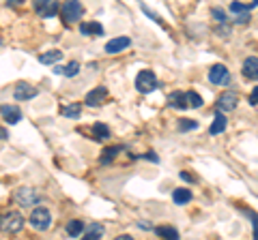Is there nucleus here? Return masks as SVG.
<instances>
[{
  "label": "nucleus",
  "instance_id": "f257e3e1",
  "mask_svg": "<svg viewBox=\"0 0 258 240\" xmlns=\"http://www.w3.org/2000/svg\"><path fill=\"white\" fill-rule=\"evenodd\" d=\"M31 225L34 227V230H39V232L48 230V227L52 225V214H50V210L45 208V206L32 208V213H31Z\"/></svg>",
  "mask_w": 258,
  "mask_h": 240
},
{
  "label": "nucleus",
  "instance_id": "f03ea898",
  "mask_svg": "<svg viewBox=\"0 0 258 240\" xmlns=\"http://www.w3.org/2000/svg\"><path fill=\"white\" fill-rule=\"evenodd\" d=\"M41 200L39 191L37 189H31V187H22V189L15 191V202L24 208H31V206H37Z\"/></svg>",
  "mask_w": 258,
  "mask_h": 240
},
{
  "label": "nucleus",
  "instance_id": "7ed1b4c3",
  "mask_svg": "<svg viewBox=\"0 0 258 240\" xmlns=\"http://www.w3.org/2000/svg\"><path fill=\"white\" fill-rule=\"evenodd\" d=\"M136 88L138 92H142V95H149V92H153L157 88V78L153 71H149V69H144V71L138 73L136 78Z\"/></svg>",
  "mask_w": 258,
  "mask_h": 240
},
{
  "label": "nucleus",
  "instance_id": "20e7f679",
  "mask_svg": "<svg viewBox=\"0 0 258 240\" xmlns=\"http://www.w3.org/2000/svg\"><path fill=\"white\" fill-rule=\"evenodd\" d=\"M82 4L80 2H75V0H69V2H64L63 7H61V15H63V20L67 22V24H71V22H78L80 17H82Z\"/></svg>",
  "mask_w": 258,
  "mask_h": 240
},
{
  "label": "nucleus",
  "instance_id": "39448f33",
  "mask_svg": "<svg viewBox=\"0 0 258 240\" xmlns=\"http://www.w3.org/2000/svg\"><path fill=\"white\" fill-rule=\"evenodd\" d=\"M0 227H2V232H7V234H17L22 227H24V219H22L20 213H9L2 221H0Z\"/></svg>",
  "mask_w": 258,
  "mask_h": 240
},
{
  "label": "nucleus",
  "instance_id": "423d86ee",
  "mask_svg": "<svg viewBox=\"0 0 258 240\" xmlns=\"http://www.w3.org/2000/svg\"><path fill=\"white\" fill-rule=\"evenodd\" d=\"M237 103H239V97H237V92H232V90H226V92H222L220 99H218V112H230V109L237 107Z\"/></svg>",
  "mask_w": 258,
  "mask_h": 240
},
{
  "label": "nucleus",
  "instance_id": "0eeeda50",
  "mask_svg": "<svg viewBox=\"0 0 258 240\" xmlns=\"http://www.w3.org/2000/svg\"><path fill=\"white\" fill-rule=\"evenodd\" d=\"M209 81L215 86H222V84H228L230 81V73H228V69L224 64H213L209 71Z\"/></svg>",
  "mask_w": 258,
  "mask_h": 240
},
{
  "label": "nucleus",
  "instance_id": "6e6552de",
  "mask_svg": "<svg viewBox=\"0 0 258 240\" xmlns=\"http://www.w3.org/2000/svg\"><path fill=\"white\" fill-rule=\"evenodd\" d=\"M34 11L41 17H54L61 11V7H58V2H54V0H37L34 2Z\"/></svg>",
  "mask_w": 258,
  "mask_h": 240
},
{
  "label": "nucleus",
  "instance_id": "1a4fd4ad",
  "mask_svg": "<svg viewBox=\"0 0 258 240\" xmlns=\"http://www.w3.org/2000/svg\"><path fill=\"white\" fill-rule=\"evenodd\" d=\"M0 116L4 118V122H9V125H17V122L22 120V112L17 105H0Z\"/></svg>",
  "mask_w": 258,
  "mask_h": 240
},
{
  "label": "nucleus",
  "instance_id": "9d476101",
  "mask_svg": "<svg viewBox=\"0 0 258 240\" xmlns=\"http://www.w3.org/2000/svg\"><path fill=\"white\" fill-rule=\"evenodd\" d=\"M105 97H108V90H105V86H97L95 90H91L89 95H86L84 103L91 105V107H99V105L105 101Z\"/></svg>",
  "mask_w": 258,
  "mask_h": 240
},
{
  "label": "nucleus",
  "instance_id": "9b49d317",
  "mask_svg": "<svg viewBox=\"0 0 258 240\" xmlns=\"http://www.w3.org/2000/svg\"><path fill=\"white\" fill-rule=\"evenodd\" d=\"M129 45H131V39L129 37H114L112 41L105 43V52H108V54H119V52L127 50Z\"/></svg>",
  "mask_w": 258,
  "mask_h": 240
},
{
  "label": "nucleus",
  "instance_id": "f8f14e48",
  "mask_svg": "<svg viewBox=\"0 0 258 240\" xmlns=\"http://www.w3.org/2000/svg\"><path fill=\"white\" fill-rule=\"evenodd\" d=\"M37 92H39V90L34 88V86L24 84V81H22V84H17V86H15L13 95H15L17 101H28V99H34V97H37Z\"/></svg>",
  "mask_w": 258,
  "mask_h": 240
},
{
  "label": "nucleus",
  "instance_id": "ddd939ff",
  "mask_svg": "<svg viewBox=\"0 0 258 240\" xmlns=\"http://www.w3.org/2000/svg\"><path fill=\"white\" fill-rule=\"evenodd\" d=\"M243 75L248 80H258V58L250 56L243 60Z\"/></svg>",
  "mask_w": 258,
  "mask_h": 240
},
{
  "label": "nucleus",
  "instance_id": "4468645a",
  "mask_svg": "<svg viewBox=\"0 0 258 240\" xmlns=\"http://www.w3.org/2000/svg\"><path fill=\"white\" fill-rule=\"evenodd\" d=\"M226 116L222 114V112H215L213 116V122H211V127H209V133L211 135H220V133H224L226 131Z\"/></svg>",
  "mask_w": 258,
  "mask_h": 240
},
{
  "label": "nucleus",
  "instance_id": "2eb2a0df",
  "mask_svg": "<svg viewBox=\"0 0 258 240\" xmlns=\"http://www.w3.org/2000/svg\"><path fill=\"white\" fill-rule=\"evenodd\" d=\"M168 105L174 109H187L190 105H187V95L185 92H172V95L168 97Z\"/></svg>",
  "mask_w": 258,
  "mask_h": 240
},
{
  "label": "nucleus",
  "instance_id": "dca6fc26",
  "mask_svg": "<svg viewBox=\"0 0 258 240\" xmlns=\"http://www.w3.org/2000/svg\"><path fill=\"white\" fill-rule=\"evenodd\" d=\"M155 232L163 240H179V230L172 225H160V227H155Z\"/></svg>",
  "mask_w": 258,
  "mask_h": 240
},
{
  "label": "nucleus",
  "instance_id": "f3484780",
  "mask_svg": "<svg viewBox=\"0 0 258 240\" xmlns=\"http://www.w3.org/2000/svg\"><path fill=\"white\" fill-rule=\"evenodd\" d=\"M80 32L84 34V37H89V34H103V26L97 24V22H82Z\"/></svg>",
  "mask_w": 258,
  "mask_h": 240
},
{
  "label": "nucleus",
  "instance_id": "a211bd4d",
  "mask_svg": "<svg viewBox=\"0 0 258 240\" xmlns=\"http://www.w3.org/2000/svg\"><path fill=\"white\" fill-rule=\"evenodd\" d=\"M54 71L58 75H64V78H73V75H78V71H80V62L78 60H71L69 64H64V67H56Z\"/></svg>",
  "mask_w": 258,
  "mask_h": 240
},
{
  "label": "nucleus",
  "instance_id": "6ab92c4d",
  "mask_svg": "<svg viewBox=\"0 0 258 240\" xmlns=\"http://www.w3.org/2000/svg\"><path fill=\"white\" fill-rule=\"evenodd\" d=\"M61 114L64 116V118H80L82 114V105L80 103H67L61 107Z\"/></svg>",
  "mask_w": 258,
  "mask_h": 240
},
{
  "label": "nucleus",
  "instance_id": "aec40b11",
  "mask_svg": "<svg viewBox=\"0 0 258 240\" xmlns=\"http://www.w3.org/2000/svg\"><path fill=\"white\" fill-rule=\"evenodd\" d=\"M93 135H95L97 142L110 139V127L105 125V122H95V127H93Z\"/></svg>",
  "mask_w": 258,
  "mask_h": 240
},
{
  "label": "nucleus",
  "instance_id": "412c9836",
  "mask_svg": "<svg viewBox=\"0 0 258 240\" xmlns=\"http://www.w3.org/2000/svg\"><path fill=\"white\" fill-rule=\"evenodd\" d=\"M172 200L174 204H187V202H192V191L190 189H183V187H179V189H174L172 191Z\"/></svg>",
  "mask_w": 258,
  "mask_h": 240
},
{
  "label": "nucleus",
  "instance_id": "4be33fe9",
  "mask_svg": "<svg viewBox=\"0 0 258 240\" xmlns=\"http://www.w3.org/2000/svg\"><path fill=\"white\" fill-rule=\"evenodd\" d=\"M84 230H86V225L82 223L80 219H73V221H69V223H67V234H69L71 238L82 236V234H84Z\"/></svg>",
  "mask_w": 258,
  "mask_h": 240
},
{
  "label": "nucleus",
  "instance_id": "5701e85b",
  "mask_svg": "<svg viewBox=\"0 0 258 240\" xmlns=\"http://www.w3.org/2000/svg\"><path fill=\"white\" fill-rule=\"evenodd\" d=\"M63 58V54L58 50H50V52H45V54H41L39 56V62L41 64H54V62H58Z\"/></svg>",
  "mask_w": 258,
  "mask_h": 240
},
{
  "label": "nucleus",
  "instance_id": "b1692460",
  "mask_svg": "<svg viewBox=\"0 0 258 240\" xmlns=\"http://www.w3.org/2000/svg\"><path fill=\"white\" fill-rule=\"evenodd\" d=\"M103 236V225H99V223H93L89 227V232L82 236V240H99Z\"/></svg>",
  "mask_w": 258,
  "mask_h": 240
},
{
  "label": "nucleus",
  "instance_id": "393cba45",
  "mask_svg": "<svg viewBox=\"0 0 258 240\" xmlns=\"http://www.w3.org/2000/svg\"><path fill=\"white\" fill-rule=\"evenodd\" d=\"M121 150H123V146H114V148H105V150H103V155H101V163H103V165H105V163H110L116 155H119Z\"/></svg>",
  "mask_w": 258,
  "mask_h": 240
},
{
  "label": "nucleus",
  "instance_id": "a878e982",
  "mask_svg": "<svg viewBox=\"0 0 258 240\" xmlns=\"http://www.w3.org/2000/svg\"><path fill=\"white\" fill-rule=\"evenodd\" d=\"M187 95V105H190V107H202V97L198 95V92H194V90H190V92H185Z\"/></svg>",
  "mask_w": 258,
  "mask_h": 240
},
{
  "label": "nucleus",
  "instance_id": "bb28decb",
  "mask_svg": "<svg viewBox=\"0 0 258 240\" xmlns=\"http://www.w3.org/2000/svg\"><path fill=\"white\" fill-rule=\"evenodd\" d=\"M194 129H198V122H196V120H190V118L179 120V131H181V133H185V131H194Z\"/></svg>",
  "mask_w": 258,
  "mask_h": 240
},
{
  "label": "nucleus",
  "instance_id": "cd10ccee",
  "mask_svg": "<svg viewBox=\"0 0 258 240\" xmlns=\"http://www.w3.org/2000/svg\"><path fill=\"white\" fill-rule=\"evenodd\" d=\"M211 15H213V17H215V20L220 22L222 26H224L226 22H228V17H226V13H224V11H222V9H218V7H215L213 11H211Z\"/></svg>",
  "mask_w": 258,
  "mask_h": 240
},
{
  "label": "nucleus",
  "instance_id": "c85d7f7f",
  "mask_svg": "<svg viewBox=\"0 0 258 240\" xmlns=\"http://www.w3.org/2000/svg\"><path fill=\"white\" fill-rule=\"evenodd\" d=\"M243 213L248 214L252 221H254V240H258V214H256V213H252V210H248V208H243Z\"/></svg>",
  "mask_w": 258,
  "mask_h": 240
},
{
  "label": "nucleus",
  "instance_id": "c756f323",
  "mask_svg": "<svg viewBox=\"0 0 258 240\" xmlns=\"http://www.w3.org/2000/svg\"><path fill=\"white\" fill-rule=\"evenodd\" d=\"M250 105H258V86L252 90V95H250Z\"/></svg>",
  "mask_w": 258,
  "mask_h": 240
},
{
  "label": "nucleus",
  "instance_id": "7c9ffc66",
  "mask_svg": "<svg viewBox=\"0 0 258 240\" xmlns=\"http://www.w3.org/2000/svg\"><path fill=\"white\" fill-rule=\"evenodd\" d=\"M144 159H149V161H153V163H160V157H157L153 150H151V152H146V155H144Z\"/></svg>",
  "mask_w": 258,
  "mask_h": 240
},
{
  "label": "nucleus",
  "instance_id": "2f4dec72",
  "mask_svg": "<svg viewBox=\"0 0 258 240\" xmlns=\"http://www.w3.org/2000/svg\"><path fill=\"white\" fill-rule=\"evenodd\" d=\"M138 227L140 230H151V223H146V221H138Z\"/></svg>",
  "mask_w": 258,
  "mask_h": 240
},
{
  "label": "nucleus",
  "instance_id": "473e14b6",
  "mask_svg": "<svg viewBox=\"0 0 258 240\" xmlns=\"http://www.w3.org/2000/svg\"><path fill=\"white\" fill-rule=\"evenodd\" d=\"M181 178L187 180V183H194V178L190 176V172H181Z\"/></svg>",
  "mask_w": 258,
  "mask_h": 240
},
{
  "label": "nucleus",
  "instance_id": "72a5a7b5",
  "mask_svg": "<svg viewBox=\"0 0 258 240\" xmlns=\"http://www.w3.org/2000/svg\"><path fill=\"white\" fill-rule=\"evenodd\" d=\"M114 240H133V236H129V234H121V236H116Z\"/></svg>",
  "mask_w": 258,
  "mask_h": 240
},
{
  "label": "nucleus",
  "instance_id": "f704fd0d",
  "mask_svg": "<svg viewBox=\"0 0 258 240\" xmlns=\"http://www.w3.org/2000/svg\"><path fill=\"white\" fill-rule=\"evenodd\" d=\"M9 137V133H7V129H0V139H7Z\"/></svg>",
  "mask_w": 258,
  "mask_h": 240
},
{
  "label": "nucleus",
  "instance_id": "c9c22d12",
  "mask_svg": "<svg viewBox=\"0 0 258 240\" xmlns=\"http://www.w3.org/2000/svg\"><path fill=\"white\" fill-rule=\"evenodd\" d=\"M220 32H222V34H224V37H226V34L230 32V30H228V26H222V28H220Z\"/></svg>",
  "mask_w": 258,
  "mask_h": 240
},
{
  "label": "nucleus",
  "instance_id": "e433bc0d",
  "mask_svg": "<svg viewBox=\"0 0 258 240\" xmlns=\"http://www.w3.org/2000/svg\"><path fill=\"white\" fill-rule=\"evenodd\" d=\"M0 43H2V41H0Z\"/></svg>",
  "mask_w": 258,
  "mask_h": 240
}]
</instances>
